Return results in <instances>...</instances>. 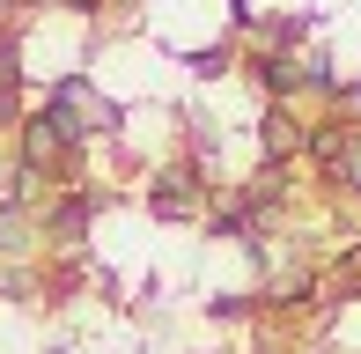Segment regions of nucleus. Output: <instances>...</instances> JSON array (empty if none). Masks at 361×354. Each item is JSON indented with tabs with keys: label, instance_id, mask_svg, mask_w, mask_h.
Returning a JSON list of instances; mask_svg holds the SVG:
<instances>
[{
	"label": "nucleus",
	"instance_id": "obj_2",
	"mask_svg": "<svg viewBox=\"0 0 361 354\" xmlns=\"http://www.w3.org/2000/svg\"><path fill=\"white\" fill-rule=\"evenodd\" d=\"M89 214H96V200H89V192H74L67 207H52V221H44V229H52L59 244H81V229H89Z\"/></svg>",
	"mask_w": 361,
	"mask_h": 354
},
{
	"label": "nucleus",
	"instance_id": "obj_4",
	"mask_svg": "<svg viewBox=\"0 0 361 354\" xmlns=\"http://www.w3.org/2000/svg\"><path fill=\"white\" fill-rule=\"evenodd\" d=\"M228 67V44H207V52H192V74H221Z\"/></svg>",
	"mask_w": 361,
	"mask_h": 354
},
{
	"label": "nucleus",
	"instance_id": "obj_1",
	"mask_svg": "<svg viewBox=\"0 0 361 354\" xmlns=\"http://www.w3.org/2000/svg\"><path fill=\"white\" fill-rule=\"evenodd\" d=\"M147 207H155L162 221H170V214H192V207H200V177H192V170H170V185L147 192Z\"/></svg>",
	"mask_w": 361,
	"mask_h": 354
},
{
	"label": "nucleus",
	"instance_id": "obj_3",
	"mask_svg": "<svg viewBox=\"0 0 361 354\" xmlns=\"http://www.w3.org/2000/svg\"><path fill=\"white\" fill-rule=\"evenodd\" d=\"M0 251H23V207H0Z\"/></svg>",
	"mask_w": 361,
	"mask_h": 354
}]
</instances>
